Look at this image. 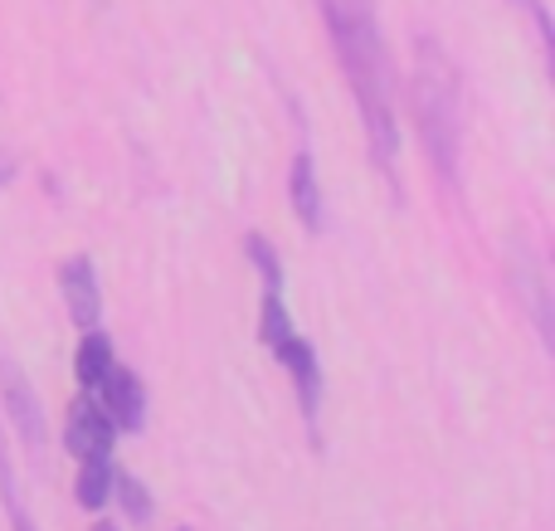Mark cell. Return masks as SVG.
I'll list each match as a JSON object with an SVG mask.
<instances>
[{"mask_svg":"<svg viewBox=\"0 0 555 531\" xmlns=\"http://www.w3.org/2000/svg\"><path fill=\"white\" fill-rule=\"evenodd\" d=\"M326 29L336 39V54H341V68L351 78L356 107L365 117V132H371V146L380 156V166L395 161V113H390V64H385V44L380 29H375L371 0H322Z\"/></svg>","mask_w":555,"mask_h":531,"instance_id":"1","label":"cell"},{"mask_svg":"<svg viewBox=\"0 0 555 531\" xmlns=\"http://www.w3.org/2000/svg\"><path fill=\"white\" fill-rule=\"evenodd\" d=\"M414 117H420L424 146H429L439 176H459V78L434 39H420L414 59Z\"/></svg>","mask_w":555,"mask_h":531,"instance_id":"2","label":"cell"},{"mask_svg":"<svg viewBox=\"0 0 555 531\" xmlns=\"http://www.w3.org/2000/svg\"><path fill=\"white\" fill-rule=\"evenodd\" d=\"M113 444H117V425L107 419V410L83 390L64 415V449L83 464V458H107Z\"/></svg>","mask_w":555,"mask_h":531,"instance_id":"3","label":"cell"},{"mask_svg":"<svg viewBox=\"0 0 555 531\" xmlns=\"http://www.w3.org/2000/svg\"><path fill=\"white\" fill-rule=\"evenodd\" d=\"M88 396L98 400V405L107 410V419H113L117 429H127V435H137V429L146 425V386H142V376H137L132 366H107V376L98 380Z\"/></svg>","mask_w":555,"mask_h":531,"instance_id":"4","label":"cell"},{"mask_svg":"<svg viewBox=\"0 0 555 531\" xmlns=\"http://www.w3.org/2000/svg\"><path fill=\"white\" fill-rule=\"evenodd\" d=\"M278 366L293 376L297 386V400H302V415L307 425H317V405H322V366H317V351L307 337H297V332H287L283 341H278Z\"/></svg>","mask_w":555,"mask_h":531,"instance_id":"5","label":"cell"},{"mask_svg":"<svg viewBox=\"0 0 555 531\" xmlns=\"http://www.w3.org/2000/svg\"><path fill=\"white\" fill-rule=\"evenodd\" d=\"M59 288H64V302H68V318H74V327L93 332L98 318H103V298H98V269L88 254H74V259H64V269H59Z\"/></svg>","mask_w":555,"mask_h":531,"instance_id":"6","label":"cell"},{"mask_svg":"<svg viewBox=\"0 0 555 531\" xmlns=\"http://www.w3.org/2000/svg\"><path fill=\"white\" fill-rule=\"evenodd\" d=\"M0 396H5V410H10V425L20 429L29 449L44 444V415H39V396L35 386L25 380V371L15 361H0Z\"/></svg>","mask_w":555,"mask_h":531,"instance_id":"7","label":"cell"},{"mask_svg":"<svg viewBox=\"0 0 555 531\" xmlns=\"http://www.w3.org/2000/svg\"><path fill=\"white\" fill-rule=\"evenodd\" d=\"M287 195H293V210L307 230H322V191H317V171L312 156L297 152L293 156V176H287Z\"/></svg>","mask_w":555,"mask_h":531,"instance_id":"8","label":"cell"},{"mask_svg":"<svg viewBox=\"0 0 555 531\" xmlns=\"http://www.w3.org/2000/svg\"><path fill=\"white\" fill-rule=\"evenodd\" d=\"M107 366H113V341H107L98 327L83 332V341H78V351H74V376H78V386L93 390L98 380L107 376Z\"/></svg>","mask_w":555,"mask_h":531,"instance_id":"9","label":"cell"},{"mask_svg":"<svg viewBox=\"0 0 555 531\" xmlns=\"http://www.w3.org/2000/svg\"><path fill=\"white\" fill-rule=\"evenodd\" d=\"M74 497H78V507H88V513H98V507L113 497V468H107V458H83V464H78Z\"/></svg>","mask_w":555,"mask_h":531,"instance_id":"10","label":"cell"},{"mask_svg":"<svg viewBox=\"0 0 555 531\" xmlns=\"http://www.w3.org/2000/svg\"><path fill=\"white\" fill-rule=\"evenodd\" d=\"M113 493H117V503H122V513H127V522H152V493H146L142 483H137L132 474H122L117 478L113 474Z\"/></svg>","mask_w":555,"mask_h":531,"instance_id":"11","label":"cell"},{"mask_svg":"<svg viewBox=\"0 0 555 531\" xmlns=\"http://www.w3.org/2000/svg\"><path fill=\"white\" fill-rule=\"evenodd\" d=\"M293 332V318H287L283 308V293H269L263 288V312H259V337L269 341V347H278V341Z\"/></svg>","mask_w":555,"mask_h":531,"instance_id":"12","label":"cell"},{"mask_svg":"<svg viewBox=\"0 0 555 531\" xmlns=\"http://www.w3.org/2000/svg\"><path fill=\"white\" fill-rule=\"evenodd\" d=\"M244 249H249L254 269L263 273V288H269V293H283V263H278L273 244L263 239V234H249V239H244Z\"/></svg>","mask_w":555,"mask_h":531,"instance_id":"13","label":"cell"},{"mask_svg":"<svg viewBox=\"0 0 555 531\" xmlns=\"http://www.w3.org/2000/svg\"><path fill=\"white\" fill-rule=\"evenodd\" d=\"M0 493H5V507H10V522H15V531H35V522L25 517V507H20V497H15V478H10L5 458H0Z\"/></svg>","mask_w":555,"mask_h":531,"instance_id":"14","label":"cell"},{"mask_svg":"<svg viewBox=\"0 0 555 531\" xmlns=\"http://www.w3.org/2000/svg\"><path fill=\"white\" fill-rule=\"evenodd\" d=\"M93 531H117V527H113V522H98V527H93Z\"/></svg>","mask_w":555,"mask_h":531,"instance_id":"15","label":"cell"},{"mask_svg":"<svg viewBox=\"0 0 555 531\" xmlns=\"http://www.w3.org/2000/svg\"><path fill=\"white\" fill-rule=\"evenodd\" d=\"M5 176H10V171H5V166H0V181H5Z\"/></svg>","mask_w":555,"mask_h":531,"instance_id":"16","label":"cell"}]
</instances>
